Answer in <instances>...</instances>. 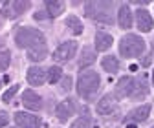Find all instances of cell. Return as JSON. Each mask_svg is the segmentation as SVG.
Returning <instances> with one entry per match:
<instances>
[{
	"label": "cell",
	"instance_id": "obj_8",
	"mask_svg": "<svg viewBox=\"0 0 154 128\" xmlns=\"http://www.w3.org/2000/svg\"><path fill=\"white\" fill-rule=\"evenodd\" d=\"M22 104L28 108V110H33V112H38L42 110V99L38 94H35L33 90H26L24 95H22Z\"/></svg>",
	"mask_w": 154,
	"mask_h": 128
},
{
	"label": "cell",
	"instance_id": "obj_6",
	"mask_svg": "<svg viewBox=\"0 0 154 128\" xmlns=\"http://www.w3.org/2000/svg\"><path fill=\"white\" fill-rule=\"evenodd\" d=\"M77 51V42L75 40H68V42H63L59 48L53 51V61L57 62H68Z\"/></svg>",
	"mask_w": 154,
	"mask_h": 128
},
{
	"label": "cell",
	"instance_id": "obj_20",
	"mask_svg": "<svg viewBox=\"0 0 154 128\" xmlns=\"http://www.w3.org/2000/svg\"><path fill=\"white\" fill-rule=\"evenodd\" d=\"M101 66H103V70L105 71H108V73H116L119 70V61L114 57V55H106V57L101 61Z\"/></svg>",
	"mask_w": 154,
	"mask_h": 128
},
{
	"label": "cell",
	"instance_id": "obj_26",
	"mask_svg": "<svg viewBox=\"0 0 154 128\" xmlns=\"http://www.w3.org/2000/svg\"><path fill=\"white\" fill-rule=\"evenodd\" d=\"M17 91H18V84H13V86H11L8 91H6V94L2 95V101H4V103H9V101L15 97V94H17Z\"/></svg>",
	"mask_w": 154,
	"mask_h": 128
},
{
	"label": "cell",
	"instance_id": "obj_4",
	"mask_svg": "<svg viewBox=\"0 0 154 128\" xmlns=\"http://www.w3.org/2000/svg\"><path fill=\"white\" fill-rule=\"evenodd\" d=\"M85 13L97 22L112 24V2H88Z\"/></svg>",
	"mask_w": 154,
	"mask_h": 128
},
{
	"label": "cell",
	"instance_id": "obj_23",
	"mask_svg": "<svg viewBox=\"0 0 154 128\" xmlns=\"http://www.w3.org/2000/svg\"><path fill=\"white\" fill-rule=\"evenodd\" d=\"M61 77H63V68H59V66H51V68H48V81H50L51 84L59 82Z\"/></svg>",
	"mask_w": 154,
	"mask_h": 128
},
{
	"label": "cell",
	"instance_id": "obj_19",
	"mask_svg": "<svg viewBox=\"0 0 154 128\" xmlns=\"http://www.w3.org/2000/svg\"><path fill=\"white\" fill-rule=\"evenodd\" d=\"M44 6H46L48 16H59L64 11V2H61V0H48Z\"/></svg>",
	"mask_w": 154,
	"mask_h": 128
},
{
	"label": "cell",
	"instance_id": "obj_7",
	"mask_svg": "<svg viewBox=\"0 0 154 128\" xmlns=\"http://www.w3.org/2000/svg\"><path fill=\"white\" fill-rule=\"evenodd\" d=\"M15 123L18 128H41V119L33 114H24V112H17L15 114Z\"/></svg>",
	"mask_w": 154,
	"mask_h": 128
},
{
	"label": "cell",
	"instance_id": "obj_16",
	"mask_svg": "<svg viewBox=\"0 0 154 128\" xmlns=\"http://www.w3.org/2000/svg\"><path fill=\"white\" fill-rule=\"evenodd\" d=\"M147 94H149L147 77H145V75H141V77H138V79H134V88H132V94H130V97H136V99H140V97H145Z\"/></svg>",
	"mask_w": 154,
	"mask_h": 128
},
{
	"label": "cell",
	"instance_id": "obj_1",
	"mask_svg": "<svg viewBox=\"0 0 154 128\" xmlns=\"http://www.w3.org/2000/svg\"><path fill=\"white\" fill-rule=\"evenodd\" d=\"M101 86V77L97 71L94 70H85L79 73V79H77V94L83 99H92L97 90Z\"/></svg>",
	"mask_w": 154,
	"mask_h": 128
},
{
	"label": "cell",
	"instance_id": "obj_28",
	"mask_svg": "<svg viewBox=\"0 0 154 128\" xmlns=\"http://www.w3.org/2000/svg\"><path fill=\"white\" fill-rule=\"evenodd\" d=\"M61 88H63L64 91H68V90L72 88V77H64V79H63V84H61Z\"/></svg>",
	"mask_w": 154,
	"mask_h": 128
},
{
	"label": "cell",
	"instance_id": "obj_2",
	"mask_svg": "<svg viewBox=\"0 0 154 128\" xmlns=\"http://www.w3.org/2000/svg\"><path fill=\"white\" fill-rule=\"evenodd\" d=\"M15 42H17L18 48L31 49V48L44 44V35H42V31H38L35 28H20L15 33Z\"/></svg>",
	"mask_w": 154,
	"mask_h": 128
},
{
	"label": "cell",
	"instance_id": "obj_15",
	"mask_svg": "<svg viewBox=\"0 0 154 128\" xmlns=\"http://www.w3.org/2000/svg\"><path fill=\"white\" fill-rule=\"evenodd\" d=\"M118 22H119V28L123 29H130L132 28V13H130V7L128 4H123L118 11Z\"/></svg>",
	"mask_w": 154,
	"mask_h": 128
},
{
	"label": "cell",
	"instance_id": "obj_27",
	"mask_svg": "<svg viewBox=\"0 0 154 128\" xmlns=\"http://www.w3.org/2000/svg\"><path fill=\"white\" fill-rule=\"evenodd\" d=\"M8 123H9V115L6 112H0V128H4Z\"/></svg>",
	"mask_w": 154,
	"mask_h": 128
},
{
	"label": "cell",
	"instance_id": "obj_3",
	"mask_svg": "<svg viewBox=\"0 0 154 128\" xmlns=\"http://www.w3.org/2000/svg\"><path fill=\"white\" fill-rule=\"evenodd\" d=\"M145 51V40L138 35H125L119 42V53L125 59H134Z\"/></svg>",
	"mask_w": 154,
	"mask_h": 128
},
{
	"label": "cell",
	"instance_id": "obj_25",
	"mask_svg": "<svg viewBox=\"0 0 154 128\" xmlns=\"http://www.w3.org/2000/svg\"><path fill=\"white\" fill-rule=\"evenodd\" d=\"M11 62V53L8 49H0V70H8Z\"/></svg>",
	"mask_w": 154,
	"mask_h": 128
},
{
	"label": "cell",
	"instance_id": "obj_14",
	"mask_svg": "<svg viewBox=\"0 0 154 128\" xmlns=\"http://www.w3.org/2000/svg\"><path fill=\"white\" fill-rule=\"evenodd\" d=\"M150 114V104H143V106H138L134 108L132 112L125 117V123L127 121H134V123H140V121H145Z\"/></svg>",
	"mask_w": 154,
	"mask_h": 128
},
{
	"label": "cell",
	"instance_id": "obj_21",
	"mask_svg": "<svg viewBox=\"0 0 154 128\" xmlns=\"http://www.w3.org/2000/svg\"><path fill=\"white\" fill-rule=\"evenodd\" d=\"M94 61H95V51H94L92 48H83L81 59H79V66H81V68H86V66H90Z\"/></svg>",
	"mask_w": 154,
	"mask_h": 128
},
{
	"label": "cell",
	"instance_id": "obj_30",
	"mask_svg": "<svg viewBox=\"0 0 154 128\" xmlns=\"http://www.w3.org/2000/svg\"><path fill=\"white\" fill-rule=\"evenodd\" d=\"M152 84H154V71H152Z\"/></svg>",
	"mask_w": 154,
	"mask_h": 128
},
{
	"label": "cell",
	"instance_id": "obj_5",
	"mask_svg": "<svg viewBox=\"0 0 154 128\" xmlns=\"http://www.w3.org/2000/svg\"><path fill=\"white\" fill-rule=\"evenodd\" d=\"M29 2H20V0H13V2H4L2 4V9H0V13H2V16L6 18H17L18 15H22L26 9H29Z\"/></svg>",
	"mask_w": 154,
	"mask_h": 128
},
{
	"label": "cell",
	"instance_id": "obj_31",
	"mask_svg": "<svg viewBox=\"0 0 154 128\" xmlns=\"http://www.w3.org/2000/svg\"><path fill=\"white\" fill-rule=\"evenodd\" d=\"M0 86H2V81H0Z\"/></svg>",
	"mask_w": 154,
	"mask_h": 128
},
{
	"label": "cell",
	"instance_id": "obj_9",
	"mask_svg": "<svg viewBox=\"0 0 154 128\" xmlns=\"http://www.w3.org/2000/svg\"><path fill=\"white\" fill-rule=\"evenodd\" d=\"M55 114H57V119H59V121H68L75 114V104H73V101L72 99H66V101L59 103V104H57V108H55Z\"/></svg>",
	"mask_w": 154,
	"mask_h": 128
},
{
	"label": "cell",
	"instance_id": "obj_29",
	"mask_svg": "<svg viewBox=\"0 0 154 128\" xmlns=\"http://www.w3.org/2000/svg\"><path fill=\"white\" fill-rule=\"evenodd\" d=\"M127 128H136V124H127Z\"/></svg>",
	"mask_w": 154,
	"mask_h": 128
},
{
	"label": "cell",
	"instance_id": "obj_11",
	"mask_svg": "<svg viewBox=\"0 0 154 128\" xmlns=\"http://www.w3.org/2000/svg\"><path fill=\"white\" fill-rule=\"evenodd\" d=\"M134 88V79L132 77H121L119 82L116 84V95L118 97H130Z\"/></svg>",
	"mask_w": 154,
	"mask_h": 128
},
{
	"label": "cell",
	"instance_id": "obj_12",
	"mask_svg": "<svg viewBox=\"0 0 154 128\" xmlns=\"http://www.w3.org/2000/svg\"><path fill=\"white\" fill-rule=\"evenodd\" d=\"M136 22H138V29L141 33H149L152 29V18H150L149 11H145V9L136 11Z\"/></svg>",
	"mask_w": 154,
	"mask_h": 128
},
{
	"label": "cell",
	"instance_id": "obj_24",
	"mask_svg": "<svg viewBox=\"0 0 154 128\" xmlns=\"http://www.w3.org/2000/svg\"><path fill=\"white\" fill-rule=\"evenodd\" d=\"M72 128H94V123H92V119L88 115H83V117H79L77 121H73Z\"/></svg>",
	"mask_w": 154,
	"mask_h": 128
},
{
	"label": "cell",
	"instance_id": "obj_13",
	"mask_svg": "<svg viewBox=\"0 0 154 128\" xmlns=\"http://www.w3.org/2000/svg\"><path fill=\"white\" fill-rule=\"evenodd\" d=\"M116 108H118V104H116V99L112 95H105L99 103H97V114L101 115H110L116 112Z\"/></svg>",
	"mask_w": 154,
	"mask_h": 128
},
{
	"label": "cell",
	"instance_id": "obj_10",
	"mask_svg": "<svg viewBox=\"0 0 154 128\" xmlns=\"http://www.w3.org/2000/svg\"><path fill=\"white\" fill-rule=\"evenodd\" d=\"M46 79H48V75H46V71H44L42 68L31 66V68L28 70V82H29V84H33V86H41V84H44Z\"/></svg>",
	"mask_w": 154,
	"mask_h": 128
},
{
	"label": "cell",
	"instance_id": "obj_32",
	"mask_svg": "<svg viewBox=\"0 0 154 128\" xmlns=\"http://www.w3.org/2000/svg\"><path fill=\"white\" fill-rule=\"evenodd\" d=\"M152 128H154V126H152Z\"/></svg>",
	"mask_w": 154,
	"mask_h": 128
},
{
	"label": "cell",
	"instance_id": "obj_17",
	"mask_svg": "<svg viewBox=\"0 0 154 128\" xmlns=\"http://www.w3.org/2000/svg\"><path fill=\"white\" fill-rule=\"evenodd\" d=\"M112 40H114L112 35L97 31V33H95V49H97V51H106L112 46Z\"/></svg>",
	"mask_w": 154,
	"mask_h": 128
},
{
	"label": "cell",
	"instance_id": "obj_18",
	"mask_svg": "<svg viewBox=\"0 0 154 128\" xmlns=\"http://www.w3.org/2000/svg\"><path fill=\"white\" fill-rule=\"evenodd\" d=\"M46 55H48V48H46V44L28 49V59L33 61V62H41V61H44V59H46Z\"/></svg>",
	"mask_w": 154,
	"mask_h": 128
},
{
	"label": "cell",
	"instance_id": "obj_22",
	"mask_svg": "<svg viewBox=\"0 0 154 128\" xmlns=\"http://www.w3.org/2000/svg\"><path fill=\"white\" fill-rule=\"evenodd\" d=\"M66 26L70 28V31L73 35H81L83 33V24H81V20L77 16H68L66 18Z\"/></svg>",
	"mask_w": 154,
	"mask_h": 128
}]
</instances>
